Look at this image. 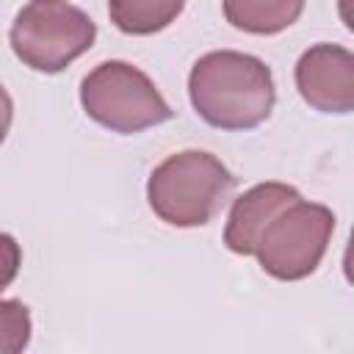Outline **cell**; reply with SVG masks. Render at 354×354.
I'll return each mask as SVG.
<instances>
[{"instance_id": "1", "label": "cell", "mask_w": 354, "mask_h": 354, "mask_svg": "<svg viewBox=\"0 0 354 354\" xmlns=\"http://www.w3.org/2000/svg\"><path fill=\"white\" fill-rule=\"evenodd\" d=\"M188 97L210 127L241 133L260 127L271 116L277 88L271 69L257 55L213 50L191 66Z\"/></svg>"}, {"instance_id": "2", "label": "cell", "mask_w": 354, "mask_h": 354, "mask_svg": "<svg viewBox=\"0 0 354 354\" xmlns=\"http://www.w3.org/2000/svg\"><path fill=\"white\" fill-rule=\"evenodd\" d=\"M232 171L205 149H183L158 163L147 183L152 213L169 227L210 224L232 199Z\"/></svg>"}, {"instance_id": "3", "label": "cell", "mask_w": 354, "mask_h": 354, "mask_svg": "<svg viewBox=\"0 0 354 354\" xmlns=\"http://www.w3.org/2000/svg\"><path fill=\"white\" fill-rule=\"evenodd\" d=\"M80 105L100 127L122 136L141 133L174 116L147 72L127 61H102L80 80Z\"/></svg>"}, {"instance_id": "4", "label": "cell", "mask_w": 354, "mask_h": 354, "mask_svg": "<svg viewBox=\"0 0 354 354\" xmlns=\"http://www.w3.org/2000/svg\"><path fill=\"white\" fill-rule=\"evenodd\" d=\"M97 39L94 19L61 0L28 3L11 25L8 41L14 55L33 72L55 75L64 72L75 58L91 50Z\"/></svg>"}, {"instance_id": "5", "label": "cell", "mask_w": 354, "mask_h": 354, "mask_svg": "<svg viewBox=\"0 0 354 354\" xmlns=\"http://www.w3.org/2000/svg\"><path fill=\"white\" fill-rule=\"evenodd\" d=\"M335 213L321 202H304L301 196L288 202L263 227L254 257L260 268L282 282H296L310 277L332 241Z\"/></svg>"}, {"instance_id": "6", "label": "cell", "mask_w": 354, "mask_h": 354, "mask_svg": "<svg viewBox=\"0 0 354 354\" xmlns=\"http://www.w3.org/2000/svg\"><path fill=\"white\" fill-rule=\"evenodd\" d=\"M296 88L321 113L354 111V55L343 44H313L296 61Z\"/></svg>"}, {"instance_id": "7", "label": "cell", "mask_w": 354, "mask_h": 354, "mask_svg": "<svg viewBox=\"0 0 354 354\" xmlns=\"http://www.w3.org/2000/svg\"><path fill=\"white\" fill-rule=\"evenodd\" d=\"M301 194L288 183H257L249 191H243L230 210L227 227H224V243L235 254H254L257 238L263 227L274 218L277 210H282L288 202L299 199Z\"/></svg>"}, {"instance_id": "8", "label": "cell", "mask_w": 354, "mask_h": 354, "mask_svg": "<svg viewBox=\"0 0 354 354\" xmlns=\"http://www.w3.org/2000/svg\"><path fill=\"white\" fill-rule=\"evenodd\" d=\"M221 6L235 30L254 36L282 33L304 11V0H221Z\"/></svg>"}, {"instance_id": "9", "label": "cell", "mask_w": 354, "mask_h": 354, "mask_svg": "<svg viewBox=\"0 0 354 354\" xmlns=\"http://www.w3.org/2000/svg\"><path fill=\"white\" fill-rule=\"evenodd\" d=\"M188 0H108L111 22L127 36H152L169 28Z\"/></svg>"}, {"instance_id": "10", "label": "cell", "mask_w": 354, "mask_h": 354, "mask_svg": "<svg viewBox=\"0 0 354 354\" xmlns=\"http://www.w3.org/2000/svg\"><path fill=\"white\" fill-rule=\"evenodd\" d=\"M30 310L19 299H0V354H19L30 343Z\"/></svg>"}, {"instance_id": "11", "label": "cell", "mask_w": 354, "mask_h": 354, "mask_svg": "<svg viewBox=\"0 0 354 354\" xmlns=\"http://www.w3.org/2000/svg\"><path fill=\"white\" fill-rule=\"evenodd\" d=\"M19 266H22V249L17 238L8 232H0V290H6L17 279Z\"/></svg>"}, {"instance_id": "12", "label": "cell", "mask_w": 354, "mask_h": 354, "mask_svg": "<svg viewBox=\"0 0 354 354\" xmlns=\"http://www.w3.org/2000/svg\"><path fill=\"white\" fill-rule=\"evenodd\" d=\"M11 119H14V102H11V94L6 91V86L0 83V144L6 141V136L11 130Z\"/></svg>"}]
</instances>
